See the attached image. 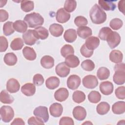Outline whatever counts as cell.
I'll use <instances>...</instances> for the list:
<instances>
[{
  "label": "cell",
  "mask_w": 125,
  "mask_h": 125,
  "mask_svg": "<svg viewBox=\"0 0 125 125\" xmlns=\"http://www.w3.org/2000/svg\"><path fill=\"white\" fill-rule=\"evenodd\" d=\"M89 16L92 22L96 24L103 23L106 20V14L97 4L92 7L89 12Z\"/></svg>",
  "instance_id": "obj_1"
},
{
  "label": "cell",
  "mask_w": 125,
  "mask_h": 125,
  "mask_svg": "<svg viewBox=\"0 0 125 125\" xmlns=\"http://www.w3.org/2000/svg\"><path fill=\"white\" fill-rule=\"evenodd\" d=\"M24 20L28 23L30 28H36L43 24L44 19L38 13L33 12L25 15Z\"/></svg>",
  "instance_id": "obj_2"
},
{
  "label": "cell",
  "mask_w": 125,
  "mask_h": 125,
  "mask_svg": "<svg viewBox=\"0 0 125 125\" xmlns=\"http://www.w3.org/2000/svg\"><path fill=\"white\" fill-rule=\"evenodd\" d=\"M0 114L1 120L5 123L10 122L14 116L13 109L8 105H3L0 107Z\"/></svg>",
  "instance_id": "obj_3"
},
{
  "label": "cell",
  "mask_w": 125,
  "mask_h": 125,
  "mask_svg": "<svg viewBox=\"0 0 125 125\" xmlns=\"http://www.w3.org/2000/svg\"><path fill=\"white\" fill-rule=\"evenodd\" d=\"M106 41L110 48L113 49L120 44L121 37L118 33L111 31L108 35Z\"/></svg>",
  "instance_id": "obj_4"
},
{
  "label": "cell",
  "mask_w": 125,
  "mask_h": 125,
  "mask_svg": "<svg viewBox=\"0 0 125 125\" xmlns=\"http://www.w3.org/2000/svg\"><path fill=\"white\" fill-rule=\"evenodd\" d=\"M33 114L36 117L42 119L44 123H46L48 121L49 114L48 109L46 106H39L36 107L33 111Z\"/></svg>",
  "instance_id": "obj_5"
},
{
  "label": "cell",
  "mask_w": 125,
  "mask_h": 125,
  "mask_svg": "<svg viewBox=\"0 0 125 125\" xmlns=\"http://www.w3.org/2000/svg\"><path fill=\"white\" fill-rule=\"evenodd\" d=\"M83 84L86 88L93 89L98 86V81L95 76L89 75L83 78Z\"/></svg>",
  "instance_id": "obj_6"
},
{
  "label": "cell",
  "mask_w": 125,
  "mask_h": 125,
  "mask_svg": "<svg viewBox=\"0 0 125 125\" xmlns=\"http://www.w3.org/2000/svg\"><path fill=\"white\" fill-rule=\"evenodd\" d=\"M22 39L24 43L28 45H34L38 40L35 36L34 30L31 29L28 30L23 34Z\"/></svg>",
  "instance_id": "obj_7"
},
{
  "label": "cell",
  "mask_w": 125,
  "mask_h": 125,
  "mask_svg": "<svg viewBox=\"0 0 125 125\" xmlns=\"http://www.w3.org/2000/svg\"><path fill=\"white\" fill-rule=\"evenodd\" d=\"M81 82V78L76 75H71L67 79V86L71 90H75L80 86Z\"/></svg>",
  "instance_id": "obj_8"
},
{
  "label": "cell",
  "mask_w": 125,
  "mask_h": 125,
  "mask_svg": "<svg viewBox=\"0 0 125 125\" xmlns=\"http://www.w3.org/2000/svg\"><path fill=\"white\" fill-rule=\"evenodd\" d=\"M55 71L57 75L59 77L64 78L67 76L69 74L70 68L64 62H62L57 65Z\"/></svg>",
  "instance_id": "obj_9"
},
{
  "label": "cell",
  "mask_w": 125,
  "mask_h": 125,
  "mask_svg": "<svg viewBox=\"0 0 125 125\" xmlns=\"http://www.w3.org/2000/svg\"><path fill=\"white\" fill-rule=\"evenodd\" d=\"M70 14L66 11L64 8H61L57 10L56 15V21L60 23H65L69 21Z\"/></svg>",
  "instance_id": "obj_10"
},
{
  "label": "cell",
  "mask_w": 125,
  "mask_h": 125,
  "mask_svg": "<svg viewBox=\"0 0 125 125\" xmlns=\"http://www.w3.org/2000/svg\"><path fill=\"white\" fill-rule=\"evenodd\" d=\"M73 116L75 119L78 121L83 120L86 116V111L85 108L81 106L75 107L72 112Z\"/></svg>",
  "instance_id": "obj_11"
},
{
  "label": "cell",
  "mask_w": 125,
  "mask_h": 125,
  "mask_svg": "<svg viewBox=\"0 0 125 125\" xmlns=\"http://www.w3.org/2000/svg\"><path fill=\"white\" fill-rule=\"evenodd\" d=\"M20 84L17 80L14 78H11L8 80L6 83V89L11 93H14L20 90Z\"/></svg>",
  "instance_id": "obj_12"
},
{
  "label": "cell",
  "mask_w": 125,
  "mask_h": 125,
  "mask_svg": "<svg viewBox=\"0 0 125 125\" xmlns=\"http://www.w3.org/2000/svg\"><path fill=\"white\" fill-rule=\"evenodd\" d=\"M69 96L68 90L64 88H60L57 90L54 93V98L56 100L59 102H63L66 100Z\"/></svg>",
  "instance_id": "obj_13"
},
{
  "label": "cell",
  "mask_w": 125,
  "mask_h": 125,
  "mask_svg": "<svg viewBox=\"0 0 125 125\" xmlns=\"http://www.w3.org/2000/svg\"><path fill=\"white\" fill-rule=\"evenodd\" d=\"M113 85L109 81L102 82L100 84V90L102 93L104 95H109L113 91Z\"/></svg>",
  "instance_id": "obj_14"
},
{
  "label": "cell",
  "mask_w": 125,
  "mask_h": 125,
  "mask_svg": "<svg viewBox=\"0 0 125 125\" xmlns=\"http://www.w3.org/2000/svg\"><path fill=\"white\" fill-rule=\"evenodd\" d=\"M100 42V40L98 37L91 36L85 40L84 44L88 49L93 51L98 47Z\"/></svg>",
  "instance_id": "obj_15"
},
{
  "label": "cell",
  "mask_w": 125,
  "mask_h": 125,
  "mask_svg": "<svg viewBox=\"0 0 125 125\" xmlns=\"http://www.w3.org/2000/svg\"><path fill=\"white\" fill-rule=\"evenodd\" d=\"M49 111L51 116L54 117H59L62 113L63 107L61 104L55 103L50 105Z\"/></svg>",
  "instance_id": "obj_16"
},
{
  "label": "cell",
  "mask_w": 125,
  "mask_h": 125,
  "mask_svg": "<svg viewBox=\"0 0 125 125\" xmlns=\"http://www.w3.org/2000/svg\"><path fill=\"white\" fill-rule=\"evenodd\" d=\"M113 82L118 85L123 84L125 82V70L115 71L113 76Z\"/></svg>",
  "instance_id": "obj_17"
},
{
  "label": "cell",
  "mask_w": 125,
  "mask_h": 125,
  "mask_svg": "<svg viewBox=\"0 0 125 125\" xmlns=\"http://www.w3.org/2000/svg\"><path fill=\"white\" fill-rule=\"evenodd\" d=\"M21 92L26 96H32L35 93V85L32 83H26L21 87Z\"/></svg>",
  "instance_id": "obj_18"
},
{
  "label": "cell",
  "mask_w": 125,
  "mask_h": 125,
  "mask_svg": "<svg viewBox=\"0 0 125 125\" xmlns=\"http://www.w3.org/2000/svg\"><path fill=\"white\" fill-rule=\"evenodd\" d=\"M34 32L36 38L39 40H45L47 38L49 33L47 29L44 27L39 26L34 29Z\"/></svg>",
  "instance_id": "obj_19"
},
{
  "label": "cell",
  "mask_w": 125,
  "mask_h": 125,
  "mask_svg": "<svg viewBox=\"0 0 125 125\" xmlns=\"http://www.w3.org/2000/svg\"><path fill=\"white\" fill-rule=\"evenodd\" d=\"M49 30L53 36L58 37L62 34L63 32V28L61 24L58 23H53L50 25Z\"/></svg>",
  "instance_id": "obj_20"
},
{
  "label": "cell",
  "mask_w": 125,
  "mask_h": 125,
  "mask_svg": "<svg viewBox=\"0 0 125 125\" xmlns=\"http://www.w3.org/2000/svg\"><path fill=\"white\" fill-rule=\"evenodd\" d=\"M22 54L24 58L29 61H34L37 57V54L34 49L28 46H25L23 48Z\"/></svg>",
  "instance_id": "obj_21"
},
{
  "label": "cell",
  "mask_w": 125,
  "mask_h": 125,
  "mask_svg": "<svg viewBox=\"0 0 125 125\" xmlns=\"http://www.w3.org/2000/svg\"><path fill=\"white\" fill-rule=\"evenodd\" d=\"M77 32L78 35L81 38L86 39L92 35V31L91 29L86 26L79 27L77 28Z\"/></svg>",
  "instance_id": "obj_22"
},
{
  "label": "cell",
  "mask_w": 125,
  "mask_h": 125,
  "mask_svg": "<svg viewBox=\"0 0 125 125\" xmlns=\"http://www.w3.org/2000/svg\"><path fill=\"white\" fill-rule=\"evenodd\" d=\"M60 83V79L58 77L51 76L46 79L45 85L49 89H54L59 86Z\"/></svg>",
  "instance_id": "obj_23"
},
{
  "label": "cell",
  "mask_w": 125,
  "mask_h": 125,
  "mask_svg": "<svg viewBox=\"0 0 125 125\" xmlns=\"http://www.w3.org/2000/svg\"><path fill=\"white\" fill-rule=\"evenodd\" d=\"M41 64L44 68L50 69L52 68L54 65V60L51 56L45 55L42 58Z\"/></svg>",
  "instance_id": "obj_24"
},
{
  "label": "cell",
  "mask_w": 125,
  "mask_h": 125,
  "mask_svg": "<svg viewBox=\"0 0 125 125\" xmlns=\"http://www.w3.org/2000/svg\"><path fill=\"white\" fill-rule=\"evenodd\" d=\"M123 59V53L118 50H113L109 54L110 60L114 63H121Z\"/></svg>",
  "instance_id": "obj_25"
},
{
  "label": "cell",
  "mask_w": 125,
  "mask_h": 125,
  "mask_svg": "<svg viewBox=\"0 0 125 125\" xmlns=\"http://www.w3.org/2000/svg\"><path fill=\"white\" fill-rule=\"evenodd\" d=\"M64 62L69 67L75 68L79 65L80 62L76 56L71 55L65 58Z\"/></svg>",
  "instance_id": "obj_26"
},
{
  "label": "cell",
  "mask_w": 125,
  "mask_h": 125,
  "mask_svg": "<svg viewBox=\"0 0 125 125\" xmlns=\"http://www.w3.org/2000/svg\"><path fill=\"white\" fill-rule=\"evenodd\" d=\"M77 35L76 31L74 29H68L66 30L63 35L64 40L67 42H73L77 39Z\"/></svg>",
  "instance_id": "obj_27"
},
{
  "label": "cell",
  "mask_w": 125,
  "mask_h": 125,
  "mask_svg": "<svg viewBox=\"0 0 125 125\" xmlns=\"http://www.w3.org/2000/svg\"><path fill=\"white\" fill-rule=\"evenodd\" d=\"M112 110L115 114H122L125 112V103L124 101H118L112 106Z\"/></svg>",
  "instance_id": "obj_28"
},
{
  "label": "cell",
  "mask_w": 125,
  "mask_h": 125,
  "mask_svg": "<svg viewBox=\"0 0 125 125\" xmlns=\"http://www.w3.org/2000/svg\"><path fill=\"white\" fill-rule=\"evenodd\" d=\"M13 27L17 32L24 33L27 30V24L23 21L17 20L13 22Z\"/></svg>",
  "instance_id": "obj_29"
},
{
  "label": "cell",
  "mask_w": 125,
  "mask_h": 125,
  "mask_svg": "<svg viewBox=\"0 0 125 125\" xmlns=\"http://www.w3.org/2000/svg\"><path fill=\"white\" fill-rule=\"evenodd\" d=\"M4 63L9 66H13L17 62L18 59L16 55L12 52L6 53L3 58Z\"/></svg>",
  "instance_id": "obj_30"
},
{
  "label": "cell",
  "mask_w": 125,
  "mask_h": 125,
  "mask_svg": "<svg viewBox=\"0 0 125 125\" xmlns=\"http://www.w3.org/2000/svg\"><path fill=\"white\" fill-rule=\"evenodd\" d=\"M0 100L3 104H11L14 102V99L6 90H2L0 94Z\"/></svg>",
  "instance_id": "obj_31"
},
{
  "label": "cell",
  "mask_w": 125,
  "mask_h": 125,
  "mask_svg": "<svg viewBox=\"0 0 125 125\" xmlns=\"http://www.w3.org/2000/svg\"><path fill=\"white\" fill-rule=\"evenodd\" d=\"M98 2L101 8L106 11H113L116 7V4L112 1L99 0Z\"/></svg>",
  "instance_id": "obj_32"
},
{
  "label": "cell",
  "mask_w": 125,
  "mask_h": 125,
  "mask_svg": "<svg viewBox=\"0 0 125 125\" xmlns=\"http://www.w3.org/2000/svg\"><path fill=\"white\" fill-rule=\"evenodd\" d=\"M110 105L105 102H102L99 104L96 107V111L97 113L101 115H105L109 111Z\"/></svg>",
  "instance_id": "obj_33"
},
{
  "label": "cell",
  "mask_w": 125,
  "mask_h": 125,
  "mask_svg": "<svg viewBox=\"0 0 125 125\" xmlns=\"http://www.w3.org/2000/svg\"><path fill=\"white\" fill-rule=\"evenodd\" d=\"M97 75L100 80H106L110 76V71L106 67H101L97 70Z\"/></svg>",
  "instance_id": "obj_34"
},
{
  "label": "cell",
  "mask_w": 125,
  "mask_h": 125,
  "mask_svg": "<svg viewBox=\"0 0 125 125\" xmlns=\"http://www.w3.org/2000/svg\"><path fill=\"white\" fill-rule=\"evenodd\" d=\"M85 95L82 91L76 90L74 91L72 95L73 100L77 104H80L85 100Z\"/></svg>",
  "instance_id": "obj_35"
},
{
  "label": "cell",
  "mask_w": 125,
  "mask_h": 125,
  "mask_svg": "<svg viewBox=\"0 0 125 125\" xmlns=\"http://www.w3.org/2000/svg\"><path fill=\"white\" fill-rule=\"evenodd\" d=\"M74 53V48L70 44H65L61 49V54L63 57L66 58L69 55H73Z\"/></svg>",
  "instance_id": "obj_36"
},
{
  "label": "cell",
  "mask_w": 125,
  "mask_h": 125,
  "mask_svg": "<svg viewBox=\"0 0 125 125\" xmlns=\"http://www.w3.org/2000/svg\"><path fill=\"white\" fill-rule=\"evenodd\" d=\"M21 10L25 12H30L34 9V2L30 0H22L21 1Z\"/></svg>",
  "instance_id": "obj_37"
},
{
  "label": "cell",
  "mask_w": 125,
  "mask_h": 125,
  "mask_svg": "<svg viewBox=\"0 0 125 125\" xmlns=\"http://www.w3.org/2000/svg\"><path fill=\"white\" fill-rule=\"evenodd\" d=\"M15 29L13 27V22L12 21H7L3 26V32L4 35L8 36L14 33Z\"/></svg>",
  "instance_id": "obj_38"
},
{
  "label": "cell",
  "mask_w": 125,
  "mask_h": 125,
  "mask_svg": "<svg viewBox=\"0 0 125 125\" xmlns=\"http://www.w3.org/2000/svg\"><path fill=\"white\" fill-rule=\"evenodd\" d=\"M24 45L22 40L20 38H15L11 42L10 47L13 50L21 49Z\"/></svg>",
  "instance_id": "obj_39"
},
{
  "label": "cell",
  "mask_w": 125,
  "mask_h": 125,
  "mask_svg": "<svg viewBox=\"0 0 125 125\" xmlns=\"http://www.w3.org/2000/svg\"><path fill=\"white\" fill-rule=\"evenodd\" d=\"M101 99V95L97 91H92L88 95V99L91 103L97 104L100 101Z\"/></svg>",
  "instance_id": "obj_40"
},
{
  "label": "cell",
  "mask_w": 125,
  "mask_h": 125,
  "mask_svg": "<svg viewBox=\"0 0 125 125\" xmlns=\"http://www.w3.org/2000/svg\"><path fill=\"white\" fill-rule=\"evenodd\" d=\"M77 6V2L73 0H66L64 4V9L68 12L74 11Z\"/></svg>",
  "instance_id": "obj_41"
},
{
  "label": "cell",
  "mask_w": 125,
  "mask_h": 125,
  "mask_svg": "<svg viewBox=\"0 0 125 125\" xmlns=\"http://www.w3.org/2000/svg\"><path fill=\"white\" fill-rule=\"evenodd\" d=\"M82 68L87 71H91L95 68V64L91 60H86L81 63Z\"/></svg>",
  "instance_id": "obj_42"
},
{
  "label": "cell",
  "mask_w": 125,
  "mask_h": 125,
  "mask_svg": "<svg viewBox=\"0 0 125 125\" xmlns=\"http://www.w3.org/2000/svg\"><path fill=\"white\" fill-rule=\"evenodd\" d=\"M123 25V21L119 18H114L111 20L109 23L110 27L115 30L120 29Z\"/></svg>",
  "instance_id": "obj_43"
},
{
  "label": "cell",
  "mask_w": 125,
  "mask_h": 125,
  "mask_svg": "<svg viewBox=\"0 0 125 125\" xmlns=\"http://www.w3.org/2000/svg\"><path fill=\"white\" fill-rule=\"evenodd\" d=\"M112 30L108 27H104L102 28L99 33L98 36L100 39L103 41H106V38L109 33Z\"/></svg>",
  "instance_id": "obj_44"
},
{
  "label": "cell",
  "mask_w": 125,
  "mask_h": 125,
  "mask_svg": "<svg viewBox=\"0 0 125 125\" xmlns=\"http://www.w3.org/2000/svg\"><path fill=\"white\" fill-rule=\"evenodd\" d=\"M74 23L78 27H81L86 25L88 24V21L85 17L79 16L75 18L74 20Z\"/></svg>",
  "instance_id": "obj_45"
},
{
  "label": "cell",
  "mask_w": 125,
  "mask_h": 125,
  "mask_svg": "<svg viewBox=\"0 0 125 125\" xmlns=\"http://www.w3.org/2000/svg\"><path fill=\"white\" fill-rule=\"evenodd\" d=\"M125 87L124 86L118 87L115 91V94L117 98L119 99L124 100L125 99Z\"/></svg>",
  "instance_id": "obj_46"
},
{
  "label": "cell",
  "mask_w": 125,
  "mask_h": 125,
  "mask_svg": "<svg viewBox=\"0 0 125 125\" xmlns=\"http://www.w3.org/2000/svg\"><path fill=\"white\" fill-rule=\"evenodd\" d=\"M80 52L81 54L85 58H89L91 57L93 54V51L88 49L84 44L82 46L80 49Z\"/></svg>",
  "instance_id": "obj_47"
},
{
  "label": "cell",
  "mask_w": 125,
  "mask_h": 125,
  "mask_svg": "<svg viewBox=\"0 0 125 125\" xmlns=\"http://www.w3.org/2000/svg\"><path fill=\"white\" fill-rule=\"evenodd\" d=\"M44 78L41 74H35L33 78V83L37 86H40L44 83Z\"/></svg>",
  "instance_id": "obj_48"
},
{
  "label": "cell",
  "mask_w": 125,
  "mask_h": 125,
  "mask_svg": "<svg viewBox=\"0 0 125 125\" xmlns=\"http://www.w3.org/2000/svg\"><path fill=\"white\" fill-rule=\"evenodd\" d=\"M8 47V43L7 39L4 36L0 37V51L4 52Z\"/></svg>",
  "instance_id": "obj_49"
},
{
  "label": "cell",
  "mask_w": 125,
  "mask_h": 125,
  "mask_svg": "<svg viewBox=\"0 0 125 125\" xmlns=\"http://www.w3.org/2000/svg\"><path fill=\"white\" fill-rule=\"evenodd\" d=\"M28 124L32 125H44V122L38 117H31L28 120Z\"/></svg>",
  "instance_id": "obj_50"
},
{
  "label": "cell",
  "mask_w": 125,
  "mask_h": 125,
  "mask_svg": "<svg viewBox=\"0 0 125 125\" xmlns=\"http://www.w3.org/2000/svg\"><path fill=\"white\" fill-rule=\"evenodd\" d=\"M60 125H74V123L73 120L69 117H62L61 118L59 122Z\"/></svg>",
  "instance_id": "obj_51"
},
{
  "label": "cell",
  "mask_w": 125,
  "mask_h": 125,
  "mask_svg": "<svg viewBox=\"0 0 125 125\" xmlns=\"http://www.w3.org/2000/svg\"><path fill=\"white\" fill-rule=\"evenodd\" d=\"M8 18V12L3 9L0 10V21L3 22L6 21Z\"/></svg>",
  "instance_id": "obj_52"
},
{
  "label": "cell",
  "mask_w": 125,
  "mask_h": 125,
  "mask_svg": "<svg viewBox=\"0 0 125 125\" xmlns=\"http://www.w3.org/2000/svg\"><path fill=\"white\" fill-rule=\"evenodd\" d=\"M125 1L124 0H120L118 2V7L119 11L123 13V14H125Z\"/></svg>",
  "instance_id": "obj_53"
},
{
  "label": "cell",
  "mask_w": 125,
  "mask_h": 125,
  "mask_svg": "<svg viewBox=\"0 0 125 125\" xmlns=\"http://www.w3.org/2000/svg\"><path fill=\"white\" fill-rule=\"evenodd\" d=\"M11 125H25V123L24 122L23 120L22 119L17 118H16L14 120L13 122L11 123Z\"/></svg>",
  "instance_id": "obj_54"
},
{
  "label": "cell",
  "mask_w": 125,
  "mask_h": 125,
  "mask_svg": "<svg viewBox=\"0 0 125 125\" xmlns=\"http://www.w3.org/2000/svg\"><path fill=\"white\" fill-rule=\"evenodd\" d=\"M88 121H87V122H85V123H83V124H92L91 123H90V122H89V123H88Z\"/></svg>",
  "instance_id": "obj_55"
}]
</instances>
